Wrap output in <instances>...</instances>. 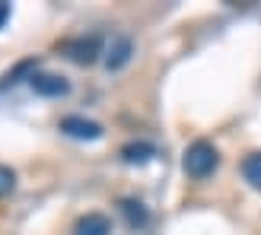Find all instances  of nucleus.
I'll list each match as a JSON object with an SVG mask.
<instances>
[{
  "instance_id": "nucleus-1",
  "label": "nucleus",
  "mask_w": 261,
  "mask_h": 235,
  "mask_svg": "<svg viewBox=\"0 0 261 235\" xmlns=\"http://www.w3.org/2000/svg\"><path fill=\"white\" fill-rule=\"evenodd\" d=\"M181 165H185V172L191 178H207V175H214V168L220 165V153L214 143H207V140H194L191 146L185 150V159H181Z\"/></svg>"
},
{
  "instance_id": "nucleus-2",
  "label": "nucleus",
  "mask_w": 261,
  "mask_h": 235,
  "mask_svg": "<svg viewBox=\"0 0 261 235\" xmlns=\"http://www.w3.org/2000/svg\"><path fill=\"white\" fill-rule=\"evenodd\" d=\"M61 54L64 57H70L73 64H93L99 54H102V42L96 35H83V38H67V42H61Z\"/></svg>"
},
{
  "instance_id": "nucleus-3",
  "label": "nucleus",
  "mask_w": 261,
  "mask_h": 235,
  "mask_svg": "<svg viewBox=\"0 0 261 235\" xmlns=\"http://www.w3.org/2000/svg\"><path fill=\"white\" fill-rule=\"evenodd\" d=\"M61 134H67L73 140H99L102 137V124L99 121H89V118H80V114H67L61 118Z\"/></svg>"
},
{
  "instance_id": "nucleus-4",
  "label": "nucleus",
  "mask_w": 261,
  "mask_h": 235,
  "mask_svg": "<svg viewBox=\"0 0 261 235\" xmlns=\"http://www.w3.org/2000/svg\"><path fill=\"white\" fill-rule=\"evenodd\" d=\"M29 86H32L35 96H45V99H58V96L70 93V83L64 80L61 73H35L29 80Z\"/></svg>"
},
{
  "instance_id": "nucleus-5",
  "label": "nucleus",
  "mask_w": 261,
  "mask_h": 235,
  "mask_svg": "<svg viewBox=\"0 0 261 235\" xmlns=\"http://www.w3.org/2000/svg\"><path fill=\"white\" fill-rule=\"evenodd\" d=\"M70 235H112V219L106 213H86L73 223Z\"/></svg>"
},
{
  "instance_id": "nucleus-6",
  "label": "nucleus",
  "mask_w": 261,
  "mask_h": 235,
  "mask_svg": "<svg viewBox=\"0 0 261 235\" xmlns=\"http://www.w3.org/2000/svg\"><path fill=\"white\" fill-rule=\"evenodd\" d=\"M130 54H134V42H130V38H115L109 54H106V67L109 70H121L130 61Z\"/></svg>"
},
{
  "instance_id": "nucleus-7",
  "label": "nucleus",
  "mask_w": 261,
  "mask_h": 235,
  "mask_svg": "<svg viewBox=\"0 0 261 235\" xmlns=\"http://www.w3.org/2000/svg\"><path fill=\"white\" fill-rule=\"evenodd\" d=\"M153 156H156V146H153V143H143V140L121 146V159L127 165H143V162H150Z\"/></svg>"
},
{
  "instance_id": "nucleus-8",
  "label": "nucleus",
  "mask_w": 261,
  "mask_h": 235,
  "mask_svg": "<svg viewBox=\"0 0 261 235\" xmlns=\"http://www.w3.org/2000/svg\"><path fill=\"white\" fill-rule=\"evenodd\" d=\"M35 73H38V61H32V57H29V61H19L10 73L0 76V93H4V89H10V86H16L22 76H29V80H32Z\"/></svg>"
},
{
  "instance_id": "nucleus-9",
  "label": "nucleus",
  "mask_w": 261,
  "mask_h": 235,
  "mask_svg": "<svg viewBox=\"0 0 261 235\" xmlns=\"http://www.w3.org/2000/svg\"><path fill=\"white\" fill-rule=\"evenodd\" d=\"M242 178L249 181L255 191H261V150L258 153H249L242 159Z\"/></svg>"
},
{
  "instance_id": "nucleus-10",
  "label": "nucleus",
  "mask_w": 261,
  "mask_h": 235,
  "mask_svg": "<svg viewBox=\"0 0 261 235\" xmlns=\"http://www.w3.org/2000/svg\"><path fill=\"white\" fill-rule=\"evenodd\" d=\"M121 213L127 216V226L130 229L147 226V207H143L140 200H121Z\"/></svg>"
},
{
  "instance_id": "nucleus-11",
  "label": "nucleus",
  "mask_w": 261,
  "mask_h": 235,
  "mask_svg": "<svg viewBox=\"0 0 261 235\" xmlns=\"http://www.w3.org/2000/svg\"><path fill=\"white\" fill-rule=\"evenodd\" d=\"M13 188H16V172L10 165H0V197L13 194Z\"/></svg>"
},
{
  "instance_id": "nucleus-12",
  "label": "nucleus",
  "mask_w": 261,
  "mask_h": 235,
  "mask_svg": "<svg viewBox=\"0 0 261 235\" xmlns=\"http://www.w3.org/2000/svg\"><path fill=\"white\" fill-rule=\"evenodd\" d=\"M7 19H10V4H0V29L7 25Z\"/></svg>"
}]
</instances>
